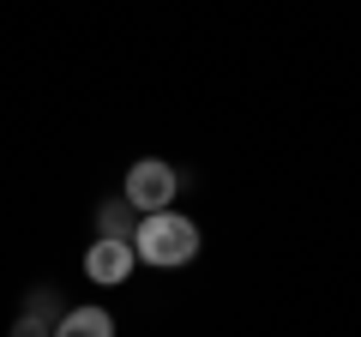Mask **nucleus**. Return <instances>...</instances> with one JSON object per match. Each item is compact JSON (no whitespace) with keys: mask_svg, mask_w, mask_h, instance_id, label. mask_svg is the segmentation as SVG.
<instances>
[{"mask_svg":"<svg viewBox=\"0 0 361 337\" xmlns=\"http://www.w3.org/2000/svg\"><path fill=\"white\" fill-rule=\"evenodd\" d=\"M133 253H139L145 265H193L199 253V223L180 217L175 205L169 211H151V217H139V229H133Z\"/></svg>","mask_w":361,"mask_h":337,"instance_id":"obj_1","label":"nucleus"},{"mask_svg":"<svg viewBox=\"0 0 361 337\" xmlns=\"http://www.w3.org/2000/svg\"><path fill=\"white\" fill-rule=\"evenodd\" d=\"M121 199H127L139 217H151V211H169L180 199V175L169 163H157V157H145V163L127 168V181H121Z\"/></svg>","mask_w":361,"mask_h":337,"instance_id":"obj_2","label":"nucleus"},{"mask_svg":"<svg viewBox=\"0 0 361 337\" xmlns=\"http://www.w3.org/2000/svg\"><path fill=\"white\" fill-rule=\"evenodd\" d=\"M133 265H139L133 241H97V247L85 253V277H90V283H121Z\"/></svg>","mask_w":361,"mask_h":337,"instance_id":"obj_3","label":"nucleus"},{"mask_svg":"<svg viewBox=\"0 0 361 337\" xmlns=\"http://www.w3.org/2000/svg\"><path fill=\"white\" fill-rule=\"evenodd\" d=\"M54 337H115V319H109V307L85 301V307H66V313H61Z\"/></svg>","mask_w":361,"mask_h":337,"instance_id":"obj_4","label":"nucleus"},{"mask_svg":"<svg viewBox=\"0 0 361 337\" xmlns=\"http://www.w3.org/2000/svg\"><path fill=\"white\" fill-rule=\"evenodd\" d=\"M133 229H139V211L127 199H103L97 205V241H133Z\"/></svg>","mask_w":361,"mask_h":337,"instance_id":"obj_5","label":"nucleus"},{"mask_svg":"<svg viewBox=\"0 0 361 337\" xmlns=\"http://www.w3.org/2000/svg\"><path fill=\"white\" fill-rule=\"evenodd\" d=\"M25 313H37V319H49V325H61V295H54V289L49 283H37V289H30V295H25Z\"/></svg>","mask_w":361,"mask_h":337,"instance_id":"obj_6","label":"nucleus"},{"mask_svg":"<svg viewBox=\"0 0 361 337\" xmlns=\"http://www.w3.org/2000/svg\"><path fill=\"white\" fill-rule=\"evenodd\" d=\"M13 337H54V325L37 319V313H18V319H13Z\"/></svg>","mask_w":361,"mask_h":337,"instance_id":"obj_7","label":"nucleus"}]
</instances>
